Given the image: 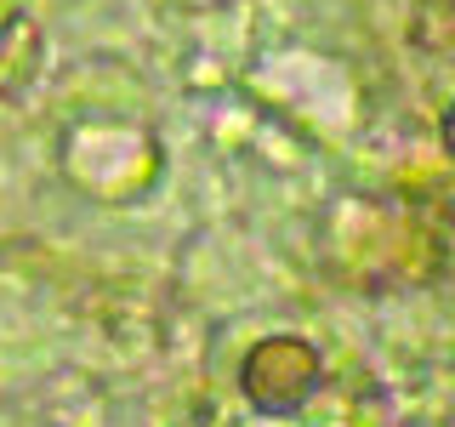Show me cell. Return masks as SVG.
I'll return each mask as SVG.
<instances>
[{"label": "cell", "mask_w": 455, "mask_h": 427, "mask_svg": "<svg viewBox=\"0 0 455 427\" xmlns=\"http://www.w3.org/2000/svg\"><path fill=\"white\" fill-rule=\"evenodd\" d=\"M313 376H319V359H313L307 342H262V348L251 353L245 365V393L256 399L262 410H291L296 399L313 388Z\"/></svg>", "instance_id": "1"}, {"label": "cell", "mask_w": 455, "mask_h": 427, "mask_svg": "<svg viewBox=\"0 0 455 427\" xmlns=\"http://www.w3.org/2000/svg\"><path fill=\"white\" fill-rule=\"evenodd\" d=\"M444 137H450V149H455V109H450V120H444Z\"/></svg>", "instance_id": "2"}]
</instances>
